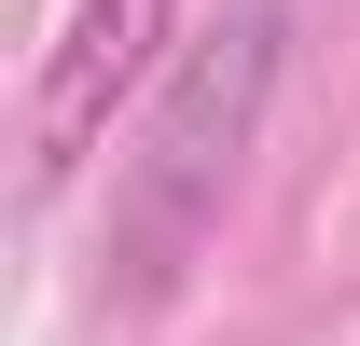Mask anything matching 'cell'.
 Listing matches in <instances>:
<instances>
[{
	"instance_id": "6da1fadb",
	"label": "cell",
	"mask_w": 360,
	"mask_h": 346,
	"mask_svg": "<svg viewBox=\"0 0 360 346\" xmlns=\"http://www.w3.org/2000/svg\"><path fill=\"white\" fill-rule=\"evenodd\" d=\"M264 84H277V0H236L208 42L167 56V84H153V139H139V167H125L139 277H167V263L208 236L236 153H250V125H264Z\"/></svg>"
},
{
	"instance_id": "7a4b0ae2",
	"label": "cell",
	"mask_w": 360,
	"mask_h": 346,
	"mask_svg": "<svg viewBox=\"0 0 360 346\" xmlns=\"http://www.w3.org/2000/svg\"><path fill=\"white\" fill-rule=\"evenodd\" d=\"M167 56H180V0H84L42 56V97H28V194H70L97 167L111 111H139L167 84Z\"/></svg>"
}]
</instances>
